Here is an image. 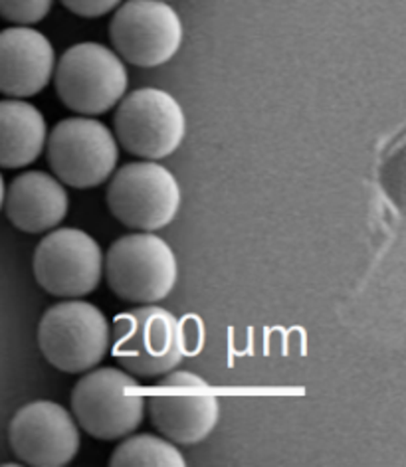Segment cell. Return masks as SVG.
I'll list each match as a JSON object with an SVG mask.
<instances>
[{"label": "cell", "instance_id": "6da1fadb", "mask_svg": "<svg viewBox=\"0 0 406 467\" xmlns=\"http://www.w3.org/2000/svg\"><path fill=\"white\" fill-rule=\"evenodd\" d=\"M57 98L78 115H103L118 108L130 88L121 56L99 42L68 48L54 69Z\"/></svg>", "mask_w": 406, "mask_h": 467}, {"label": "cell", "instance_id": "7a4b0ae2", "mask_svg": "<svg viewBox=\"0 0 406 467\" xmlns=\"http://www.w3.org/2000/svg\"><path fill=\"white\" fill-rule=\"evenodd\" d=\"M145 390L121 368H91L72 390V412L79 428L96 440L130 436L145 418Z\"/></svg>", "mask_w": 406, "mask_h": 467}, {"label": "cell", "instance_id": "3957f363", "mask_svg": "<svg viewBox=\"0 0 406 467\" xmlns=\"http://www.w3.org/2000/svg\"><path fill=\"white\" fill-rule=\"evenodd\" d=\"M109 338L106 315L79 297L56 303L38 323V347L44 358L68 375L96 368L108 355Z\"/></svg>", "mask_w": 406, "mask_h": 467}, {"label": "cell", "instance_id": "277c9868", "mask_svg": "<svg viewBox=\"0 0 406 467\" xmlns=\"http://www.w3.org/2000/svg\"><path fill=\"white\" fill-rule=\"evenodd\" d=\"M108 285L115 296L137 306H151L171 296L177 285L175 252L155 232L127 234L106 255Z\"/></svg>", "mask_w": 406, "mask_h": 467}, {"label": "cell", "instance_id": "5b68a950", "mask_svg": "<svg viewBox=\"0 0 406 467\" xmlns=\"http://www.w3.org/2000/svg\"><path fill=\"white\" fill-rule=\"evenodd\" d=\"M113 357L139 379H157L184 357L181 321L155 303L120 313L113 325Z\"/></svg>", "mask_w": 406, "mask_h": 467}, {"label": "cell", "instance_id": "8992f818", "mask_svg": "<svg viewBox=\"0 0 406 467\" xmlns=\"http://www.w3.org/2000/svg\"><path fill=\"white\" fill-rule=\"evenodd\" d=\"M115 139L135 157L159 161L171 157L187 137L182 105L165 89L143 88L123 96L113 117Z\"/></svg>", "mask_w": 406, "mask_h": 467}, {"label": "cell", "instance_id": "52a82bcc", "mask_svg": "<svg viewBox=\"0 0 406 467\" xmlns=\"http://www.w3.org/2000/svg\"><path fill=\"white\" fill-rule=\"evenodd\" d=\"M48 162L56 179L74 189H96L115 172L120 143L96 117H69L46 139Z\"/></svg>", "mask_w": 406, "mask_h": 467}, {"label": "cell", "instance_id": "ba28073f", "mask_svg": "<svg viewBox=\"0 0 406 467\" xmlns=\"http://www.w3.org/2000/svg\"><path fill=\"white\" fill-rule=\"evenodd\" d=\"M151 422L177 446H196L213 434L220 420L214 389L199 375L171 370L149 390Z\"/></svg>", "mask_w": 406, "mask_h": 467}, {"label": "cell", "instance_id": "9c48e42d", "mask_svg": "<svg viewBox=\"0 0 406 467\" xmlns=\"http://www.w3.org/2000/svg\"><path fill=\"white\" fill-rule=\"evenodd\" d=\"M113 13L109 38L123 62L159 67L179 54L184 25L167 0H123Z\"/></svg>", "mask_w": 406, "mask_h": 467}, {"label": "cell", "instance_id": "30bf717a", "mask_svg": "<svg viewBox=\"0 0 406 467\" xmlns=\"http://www.w3.org/2000/svg\"><path fill=\"white\" fill-rule=\"evenodd\" d=\"M108 208L127 228L157 232L177 218L181 186L175 174L159 162H130L113 174Z\"/></svg>", "mask_w": 406, "mask_h": 467}, {"label": "cell", "instance_id": "8fae6325", "mask_svg": "<svg viewBox=\"0 0 406 467\" xmlns=\"http://www.w3.org/2000/svg\"><path fill=\"white\" fill-rule=\"evenodd\" d=\"M34 277L54 297L78 299L96 291L103 277V252L78 228H56L34 252Z\"/></svg>", "mask_w": 406, "mask_h": 467}, {"label": "cell", "instance_id": "7c38bea8", "mask_svg": "<svg viewBox=\"0 0 406 467\" xmlns=\"http://www.w3.org/2000/svg\"><path fill=\"white\" fill-rule=\"evenodd\" d=\"M8 441L20 462L32 467H62L79 451V428L62 404L34 400L10 420Z\"/></svg>", "mask_w": 406, "mask_h": 467}, {"label": "cell", "instance_id": "4fadbf2b", "mask_svg": "<svg viewBox=\"0 0 406 467\" xmlns=\"http://www.w3.org/2000/svg\"><path fill=\"white\" fill-rule=\"evenodd\" d=\"M56 69V52L46 34L32 26L0 32V93L26 99L48 88Z\"/></svg>", "mask_w": 406, "mask_h": 467}, {"label": "cell", "instance_id": "5bb4252c", "mask_svg": "<svg viewBox=\"0 0 406 467\" xmlns=\"http://www.w3.org/2000/svg\"><path fill=\"white\" fill-rule=\"evenodd\" d=\"M64 184L44 171H28L10 182L5 194L6 216L20 232L42 234L62 224L68 214Z\"/></svg>", "mask_w": 406, "mask_h": 467}, {"label": "cell", "instance_id": "9a60e30c", "mask_svg": "<svg viewBox=\"0 0 406 467\" xmlns=\"http://www.w3.org/2000/svg\"><path fill=\"white\" fill-rule=\"evenodd\" d=\"M48 123L42 111L25 99L0 101V167L25 169L46 149Z\"/></svg>", "mask_w": 406, "mask_h": 467}, {"label": "cell", "instance_id": "2e32d148", "mask_svg": "<svg viewBox=\"0 0 406 467\" xmlns=\"http://www.w3.org/2000/svg\"><path fill=\"white\" fill-rule=\"evenodd\" d=\"M111 467H133V465H157V467H182L187 465V460L165 436L159 438L153 434H137L121 441L113 450L109 458Z\"/></svg>", "mask_w": 406, "mask_h": 467}, {"label": "cell", "instance_id": "e0dca14e", "mask_svg": "<svg viewBox=\"0 0 406 467\" xmlns=\"http://www.w3.org/2000/svg\"><path fill=\"white\" fill-rule=\"evenodd\" d=\"M54 0H0V16L16 26H34L50 15Z\"/></svg>", "mask_w": 406, "mask_h": 467}, {"label": "cell", "instance_id": "ac0fdd59", "mask_svg": "<svg viewBox=\"0 0 406 467\" xmlns=\"http://www.w3.org/2000/svg\"><path fill=\"white\" fill-rule=\"evenodd\" d=\"M60 3L81 18H101L113 13L123 0H60Z\"/></svg>", "mask_w": 406, "mask_h": 467}, {"label": "cell", "instance_id": "d6986e66", "mask_svg": "<svg viewBox=\"0 0 406 467\" xmlns=\"http://www.w3.org/2000/svg\"><path fill=\"white\" fill-rule=\"evenodd\" d=\"M181 335H182V348L184 355L194 357L199 355L204 345V329L201 319L196 315H189L181 321Z\"/></svg>", "mask_w": 406, "mask_h": 467}, {"label": "cell", "instance_id": "ffe728a7", "mask_svg": "<svg viewBox=\"0 0 406 467\" xmlns=\"http://www.w3.org/2000/svg\"><path fill=\"white\" fill-rule=\"evenodd\" d=\"M5 194H6V186H5L3 174H0V210H3V206H5Z\"/></svg>", "mask_w": 406, "mask_h": 467}, {"label": "cell", "instance_id": "44dd1931", "mask_svg": "<svg viewBox=\"0 0 406 467\" xmlns=\"http://www.w3.org/2000/svg\"><path fill=\"white\" fill-rule=\"evenodd\" d=\"M167 3H171V0H167Z\"/></svg>", "mask_w": 406, "mask_h": 467}]
</instances>
